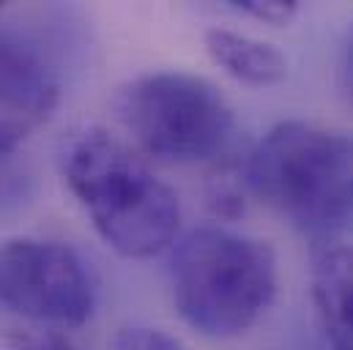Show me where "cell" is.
Returning a JSON list of instances; mask_svg holds the SVG:
<instances>
[{
    "instance_id": "obj_1",
    "label": "cell",
    "mask_w": 353,
    "mask_h": 350,
    "mask_svg": "<svg viewBox=\"0 0 353 350\" xmlns=\"http://www.w3.org/2000/svg\"><path fill=\"white\" fill-rule=\"evenodd\" d=\"M61 170L96 233L118 255L154 258L176 244L178 194L107 129L90 126L69 137Z\"/></svg>"
},
{
    "instance_id": "obj_2",
    "label": "cell",
    "mask_w": 353,
    "mask_h": 350,
    "mask_svg": "<svg viewBox=\"0 0 353 350\" xmlns=\"http://www.w3.org/2000/svg\"><path fill=\"white\" fill-rule=\"evenodd\" d=\"M247 189L318 241L353 233V137L307 121L265 132L244 165Z\"/></svg>"
},
{
    "instance_id": "obj_3",
    "label": "cell",
    "mask_w": 353,
    "mask_h": 350,
    "mask_svg": "<svg viewBox=\"0 0 353 350\" xmlns=\"http://www.w3.org/2000/svg\"><path fill=\"white\" fill-rule=\"evenodd\" d=\"M170 290L192 329L205 337H236L268 309L276 293V258L265 241L200 225L173 247Z\"/></svg>"
},
{
    "instance_id": "obj_4",
    "label": "cell",
    "mask_w": 353,
    "mask_h": 350,
    "mask_svg": "<svg viewBox=\"0 0 353 350\" xmlns=\"http://www.w3.org/2000/svg\"><path fill=\"white\" fill-rule=\"evenodd\" d=\"M115 110L148 156L173 165L216 159L236 129L219 88L189 72H154L126 83Z\"/></svg>"
},
{
    "instance_id": "obj_5",
    "label": "cell",
    "mask_w": 353,
    "mask_h": 350,
    "mask_svg": "<svg viewBox=\"0 0 353 350\" xmlns=\"http://www.w3.org/2000/svg\"><path fill=\"white\" fill-rule=\"evenodd\" d=\"M0 304L28 320L83 326L93 312V285L83 258L44 238L0 244Z\"/></svg>"
},
{
    "instance_id": "obj_6",
    "label": "cell",
    "mask_w": 353,
    "mask_h": 350,
    "mask_svg": "<svg viewBox=\"0 0 353 350\" xmlns=\"http://www.w3.org/2000/svg\"><path fill=\"white\" fill-rule=\"evenodd\" d=\"M58 96V77L44 55L33 44L0 33V154H17L50 121Z\"/></svg>"
},
{
    "instance_id": "obj_7",
    "label": "cell",
    "mask_w": 353,
    "mask_h": 350,
    "mask_svg": "<svg viewBox=\"0 0 353 350\" xmlns=\"http://www.w3.org/2000/svg\"><path fill=\"white\" fill-rule=\"evenodd\" d=\"M312 304L332 350H353V247H323L312 260Z\"/></svg>"
},
{
    "instance_id": "obj_8",
    "label": "cell",
    "mask_w": 353,
    "mask_h": 350,
    "mask_svg": "<svg viewBox=\"0 0 353 350\" xmlns=\"http://www.w3.org/2000/svg\"><path fill=\"white\" fill-rule=\"evenodd\" d=\"M205 52L222 72L247 85H271L288 74V61L274 44L236 30H208Z\"/></svg>"
},
{
    "instance_id": "obj_9",
    "label": "cell",
    "mask_w": 353,
    "mask_h": 350,
    "mask_svg": "<svg viewBox=\"0 0 353 350\" xmlns=\"http://www.w3.org/2000/svg\"><path fill=\"white\" fill-rule=\"evenodd\" d=\"M33 194V173L17 154H0V216L19 211Z\"/></svg>"
},
{
    "instance_id": "obj_10",
    "label": "cell",
    "mask_w": 353,
    "mask_h": 350,
    "mask_svg": "<svg viewBox=\"0 0 353 350\" xmlns=\"http://www.w3.org/2000/svg\"><path fill=\"white\" fill-rule=\"evenodd\" d=\"M112 350H186L178 340L170 334L159 331V329H143V326H132V329H121L112 337Z\"/></svg>"
},
{
    "instance_id": "obj_11",
    "label": "cell",
    "mask_w": 353,
    "mask_h": 350,
    "mask_svg": "<svg viewBox=\"0 0 353 350\" xmlns=\"http://www.w3.org/2000/svg\"><path fill=\"white\" fill-rule=\"evenodd\" d=\"M230 8L258 19V22H265V25H288L296 11H299V3L293 0H233Z\"/></svg>"
},
{
    "instance_id": "obj_12",
    "label": "cell",
    "mask_w": 353,
    "mask_h": 350,
    "mask_svg": "<svg viewBox=\"0 0 353 350\" xmlns=\"http://www.w3.org/2000/svg\"><path fill=\"white\" fill-rule=\"evenodd\" d=\"M3 350H77L58 331H19L6 340Z\"/></svg>"
},
{
    "instance_id": "obj_13",
    "label": "cell",
    "mask_w": 353,
    "mask_h": 350,
    "mask_svg": "<svg viewBox=\"0 0 353 350\" xmlns=\"http://www.w3.org/2000/svg\"><path fill=\"white\" fill-rule=\"evenodd\" d=\"M343 72H345V88H348V96L353 101V30L348 36V44H345V63H343Z\"/></svg>"
}]
</instances>
